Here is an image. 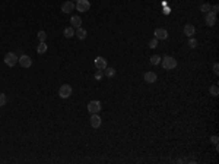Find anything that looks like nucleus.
<instances>
[{
    "mask_svg": "<svg viewBox=\"0 0 219 164\" xmlns=\"http://www.w3.org/2000/svg\"><path fill=\"white\" fill-rule=\"evenodd\" d=\"M161 63H162L164 69H167V70L175 69V66H177V60L172 56H165L164 59H161Z\"/></svg>",
    "mask_w": 219,
    "mask_h": 164,
    "instance_id": "obj_1",
    "label": "nucleus"
},
{
    "mask_svg": "<svg viewBox=\"0 0 219 164\" xmlns=\"http://www.w3.org/2000/svg\"><path fill=\"white\" fill-rule=\"evenodd\" d=\"M18 60H19V57H18L15 53H12V51L10 53H7V54L5 56V63L9 66V68H13V66L18 63Z\"/></svg>",
    "mask_w": 219,
    "mask_h": 164,
    "instance_id": "obj_2",
    "label": "nucleus"
},
{
    "mask_svg": "<svg viewBox=\"0 0 219 164\" xmlns=\"http://www.w3.org/2000/svg\"><path fill=\"white\" fill-rule=\"evenodd\" d=\"M59 95L62 98H69L72 95V86L69 84H63L60 88H59Z\"/></svg>",
    "mask_w": 219,
    "mask_h": 164,
    "instance_id": "obj_3",
    "label": "nucleus"
},
{
    "mask_svg": "<svg viewBox=\"0 0 219 164\" xmlns=\"http://www.w3.org/2000/svg\"><path fill=\"white\" fill-rule=\"evenodd\" d=\"M75 7H76L79 12H88L91 9V3L88 0H78Z\"/></svg>",
    "mask_w": 219,
    "mask_h": 164,
    "instance_id": "obj_4",
    "label": "nucleus"
},
{
    "mask_svg": "<svg viewBox=\"0 0 219 164\" xmlns=\"http://www.w3.org/2000/svg\"><path fill=\"white\" fill-rule=\"evenodd\" d=\"M101 103L99 101H96V100H94V101H89V104H88V111H89L91 114H94V113H98V111H101Z\"/></svg>",
    "mask_w": 219,
    "mask_h": 164,
    "instance_id": "obj_5",
    "label": "nucleus"
},
{
    "mask_svg": "<svg viewBox=\"0 0 219 164\" xmlns=\"http://www.w3.org/2000/svg\"><path fill=\"white\" fill-rule=\"evenodd\" d=\"M19 65L22 66V68H25V69H28V68H31L32 66V59L29 56H26V54H23V56H21L19 57Z\"/></svg>",
    "mask_w": 219,
    "mask_h": 164,
    "instance_id": "obj_6",
    "label": "nucleus"
},
{
    "mask_svg": "<svg viewBox=\"0 0 219 164\" xmlns=\"http://www.w3.org/2000/svg\"><path fill=\"white\" fill-rule=\"evenodd\" d=\"M94 63H95V68L99 69V70H104V69L107 68V59H105V57H102V56L96 57Z\"/></svg>",
    "mask_w": 219,
    "mask_h": 164,
    "instance_id": "obj_7",
    "label": "nucleus"
},
{
    "mask_svg": "<svg viewBox=\"0 0 219 164\" xmlns=\"http://www.w3.org/2000/svg\"><path fill=\"white\" fill-rule=\"evenodd\" d=\"M153 35H155L156 40H167L168 38V32H167V29H164V28H156Z\"/></svg>",
    "mask_w": 219,
    "mask_h": 164,
    "instance_id": "obj_8",
    "label": "nucleus"
},
{
    "mask_svg": "<svg viewBox=\"0 0 219 164\" xmlns=\"http://www.w3.org/2000/svg\"><path fill=\"white\" fill-rule=\"evenodd\" d=\"M102 123V120L101 117L98 116V113H94V114H91V126L94 128V129H96V128H99Z\"/></svg>",
    "mask_w": 219,
    "mask_h": 164,
    "instance_id": "obj_9",
    "label": "nucleus"
},
{
    "mask_svg": "<svg viewBox=\"0 0 219 164\" xmlns=\"http://www.w3.org/2000/svg\"><path fill=\"white\" fill-rule=\"evenodd\" d=\"M75 9V5H73V2L67 0V2H64L62 5V12L63 13H70V12Z\"/></svg>",
    "mask_w": 219,
    "mask_h": 164,
    "instance_id": "obj_10",
    "label": "nucleus"
},
{
    "mask_svg": "<svg viewBox=\"0 0 219 164\" xmlns=\"http://www.w3.org/2000/svg\"><path fill=\"white\" fill-rule=\"evenodd\" d=\"M215 23H216V15L212 13V12H208L206 13V25L208 27H213Z\"/></svg>",
    "mask_w": 219,
    "mask_h": 164,
    "instance_id": "obj_11",
    "label": "nucleus"
},
{
    "mask_svg": "<svg viewBox=\"0 0 219 164\" xmlns=\"http://www.w3.org/2000/svg\"><path fill=\"white\" fill-rule=\"evenodd\" d=\"M183 31H184V34L187 35V37H193L194 32H196V28H194V25H191V23H185Z\"/></svg>",
    "mask_w": 219,
    "mask_h": 164,
    "instance_id": "obj_12",
    "label": "nucleus"
},
{
    "mask_svg": "<svg viewBox=\"0 0 219 164\" xmlns=\"http://www.w3.org/2000/svg\"><path fill=\"white\" fill-rule=\"evenodd\" d=\"M70 23H72L73 28H79V27H82V18L78 16V15H73L70 18Z\"/></svg>",
    "mask_w": 219,
    "mask_h": 164,
    "instance_id": "obj_13",
    "label": "nucleus"
},
{
    "mask_svg": "<svg viewBox=\"0 0 219 164\" xmlns=\"http://www.w3.org/2000/svg\"><path fill=\"white\" fill-rule=\"evenodd\" d=\"M143 78H145V81L148 82V84H153V82L156 81L158 76H156V74H155V72H146Z\"/></svg>",
    "mask_w": 219,
    "mask_h": 164,
    "instance_id": "obj_14",
    "label": "nucleus"
},
{
    "mask_svg": "<svg viewBox=\"0 0 219 164\" xmlns=\"http://www.w3.org/2000/svg\"><path fill=\"white\" fill-rule=\"evenodd\" d=\"M76 35H78L79 40H85V38L88 37V32H86V29H83L82 27H79L78 31H76Z\"/></svg>",
    "mask_w": 219,
    "mask_h": 164,
    "instance_id": "obj_15",
    "label": "nucleus"
},
{
    "mask_svg": "<svg viewBox=\"0 0 219 164\" xmlns=\"http://www.w3.org/2000/svg\"><path fill=\"white\" fill-rule=\"evenodd\" d=\"M37 51H38L39 54H44L45 51H47V43L45 41H39L38 47H37Z\"/></svg>",
    "mask_w": 219,
    "mask_h": 164,
    "instance_id": "obj_16",
    "label": "nucleus"
},
{
    "mask_svg": "<svg viewBox=\"0 0 219 164\" xmlns=\"http://www.w3.org/2000/svg\"><path fill=\"white\" fill-rule=\"evenodd\" d=\"M102 72H104V75H105V76H108V78H112V76L116 75V69H114V68H108V66H107V68L104 69Z\"/></svg>",
    "mask_w": 219,
    "mask_h": 164,
    "instance_id": "obj_17",
    "label": "nucleus"
},
{
    "mask_svg": "<svg viewBox=\"0 0 219 164\" xmlns=\"http://www.w3.org/2000/svg\"><path fill=\"white\" fill-rule=\"evenodd\" d=\"M63 34H64L66 38H72L73 35H75V29H73V27H67V28L64 29V32H63Z\"/></svg>",
    "mask_w": 219,
    "mask_h": 164,
    "instance_id": "obj_18",
    "label": "nucleus"
},
{
    "mask_svg": "<svg viewBox=\"0 0 219 164\" xmlns=\"http://www.w3.org/2000/svg\"><path fill=\"white\" fill-rule=\"evenodd\" d=\"M161 59H162L161 56H158V54H153V56L151 57V63L153 65V66H156V65H159V63H161Z\"/></svg>",
    "mask_w": 219,
    "mask_h": 164,
    "instance_id": "obj_19",
    "label": "nucleus"
},
{
    "mask_svg": "<svg viewBox=\"0 0 219 164\" xmlns=\"http://www.w3.org/2000/svg\"><path fill=\"white\" fill-rule=\"evenodd\" d=\"M209 92H210L213 97H218L219 95V88L216 86V85H212V86L209 88Z\"/></svg>",
    "mask_w": 219,
    "mask_h": 164,
    "instance_id": "obj_20",
    "label": "nucleus"
},
{
    "mask_svg": "<svg viewBox=\"0 0 219 164\" xmlns=\"http://www.w3.org/2000/svg\"><path fill=\"white\" fill-rule=\"evenodd\" d=\"M210 9H212V6L209 5V3H203V5L200 6V12H205V13L210 12Z\"/></svg>",
    "mask_w": 219,
    "mask_h": 164,
    "instance_id": "obj_21",
    "label": "nucleus"
},
{
    "mask_svg": "<svg viewBox=\"0 0 219 164\" xmlns=\"http://www.w3.org/2000/svg\"><path fill=\"white\" fill-rule=\"evenodd\" d=\"M37 37H38L39 41H45V40H47V32H45V31H38Z\"/></svg>",
    "mask_w": 219,
    "mask_h": 164,
    "instance_id": "obj_22",
    "label": "nucleus"
},
{
    "mask_svg": "<svg viewBox=\"0 0 219 164\" xmlns=\"http://www.w3.org/2000/svg\"><path fill=\"white\" fill-rule=\"evenodd\" d=\"M197 45H199V41L197 40H194V38H190V40H189V47H190V48H196Z\"/></svg>",
    "mask_w": 219,
    "mask_h": 164,
    "instance_id": "obj_23",
    "label": "nucleus"
},
{
    "mask_svg": "<svg viewBox=\"0 0 219 164\" xmlns=\"http://www.w3.org/2000/svg\"><path fill=\"white\" fill-rule=\"evenodd\" d=\"M156 45H158L156 38H151V41H149V47H151V48H156Z\"/></svg>",
    "mask_w": 219,
    "mask_h": 164,
    "instance_id": "obj_24",
    "label": "nucleus"
},
{
    "mask_svg": "<svg viewBox=\"0 0 219 164\" xmlns=\"http://www.w3.org/2000/svg\"><path fill=\"white\" fill-rule=\"evenodd\" d=\"M6 104V95L3 92H0V107H3Z\"/></svg>",
    "mask_w": 219,
    "mask_h": 164,
    "instance_id": "obj_25",
    "label": "nucleus"
},
{
    "mask_svg": "<svg viewBox=\"0 0 219 164\" xmlns=\"http://www.w3.org/2000/svg\"><path fill=\"white\" fill-rule=\"evenodd\" d=\"M102 76H104V72H102V70H99V69H98V72H96V74H95V79H98V81H99V79H101V78H102Z\"/></svg>",
    "mask_w": 219,
    "mask_h": 164,
    "instance_id": "obj_26",
    "label": "nucleus"
},
{
    "mask_svg": "<svg viewBox=\"0 0 219 164\" xmlns=\"http://www.w3.org/2000/svg\"><path fill=\"white\" fill-rule=\"evenodd\" d=\"M210 141H212V144H213V145H218V141H219V138L216 135H213L212 136V138H210Z\"/></svg>",
    "mask_w": 219,
    "mask_h": 164,
    "instance_id": "obj_27",
    "label": "nucleus"
},
{
    "mask_svg": "<svg viewBox=\"0 0 219 164\" xmlns=\"http://www.w3.org/2000/svg\"><path fill=\"white\" fill-rule=\"evenodd\" d=\"M213 72H215V75H219V65L218 63H215L213 65Z\"/></svg>",
    "mask_w": 219,
    "mask_h": 164,
    "instance_id": "obj_28",
    "label": "nucleus"
},
{
    "mask_svg": "<svg viewBox=\"0 0 219 164\" xmlns=\"http://www.w3.org/2000/svg\"><path fill=\"white\" fill-rule=\"evenodd\" d=\"M218 11H219V6L218 5L212 6V13H215V15H216V13H218Z\"/></svg>",
    "mask_w": 219,
    "mask_h": 164,
    "instance_id": "obj_29",
    "label": "nucleus"
},
{
    "mask_svg": "<svg viewBox=\"0 0 219 164\" xmlns=\"http://www.w3.org/2000/svg\"><path fill=\"white\" fill-rule=\"evenodd\" d=\"M76 2H78V0H76Z\"/></svg>",
    "mask_w": 219,
    "mask_h": 164,
    "instance_id": "obj_30",
    "label": "nucleus"
}]
</instances>
